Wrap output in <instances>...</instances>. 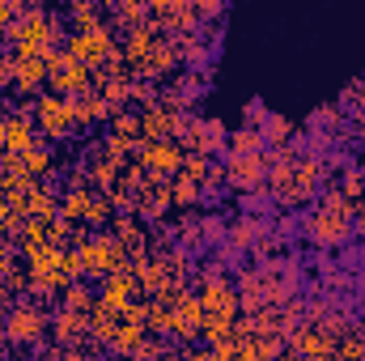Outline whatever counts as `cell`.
I'll list each match as a JSON object with an SVG mask.
<instances>
[{
  "label": "cell",
  "mask_w": 365,
  "mask_h": 361,
  "mask_svg": "<svg viewBox=\"0 0 365 361\" xmlns=\"http://www.w3.org/2000/svg\"><path fill=\"white\" fill-rule=\"evenodd\" d=\"M238 200H242V217H264L268 213V187H255V191H238Z\"/></svg>",
  "instance_id": "cell-34"
},
{
  "label": "cell",
  "mask_w": 365,
  "mask_h": 361,
  "mask_svg": "<svg viewBox=\"0 0 365 361\" xmlns=\"http://www.w3.org/2000/svg\"><path fill=\"white\" fill-rule=\"evenodd\" d=\"M204 200V187L191 179H182V175H175L170 179V208H195Z\"/></svg>",
  "instance_id": "cell-29"
},
{
  "label": "cell",
  "mask_w": 365,
  "mask_h": 361,
  "mask_svg": "<svg viewBox=\"0 0 365 361\" xmlns=\"http://www.w3.org/2000/svg\"><path fill=\"white\" fill-rule=\"evenodd\" d=\"M259 136H264V149H268V153H284V149L297 141V128H293L284 115H268L264 128H259Z\"/></svg>",
  "instance_id": "cell-20"
},
{
  "label": "cell",
  "mask_w": 365,
  "mask_h": 361,
  "mask_svg": "<svg viewBox=\"0 0 365 361\" xmlns=\"http://www.w3.org/2000/svg\"><path fill=\"white\" fill-rule=\"evenodd\" d=\"M60 361H90L86 349H60Z\"/></svg>",
  "instance_id": "cell-48"
},
{
  "label": "cell",
  "mask_w": 365,
  "mask_h": 361,
  "mask_svg": "<svg viewBox=\"0 0 365 361\" xmlns=\"http://www.w3.org/2000/svg\"><path fill=\"white\" fill-rule=\"evenodd\" d=\"M21 13H26V4H17V0H0V43L9 39V30L17 26Z\"/></svg>",
  "instance_id": "cell-39"
},
{
  "label": "cell",
  "mask_w": 365,
  "mask_h": 361,
  "mask_svg": "<svg viewBox=\"0 0 365 361\" xmlns=\"http://www.w3.org/2000/svg\"><path fill=\"white\" fill-rule=\"evenodd\" d=\"M26 208H30V217L60 221V191H56L51 183H34V191L26 195Z\"/></svg>",
  "instance_id": "cell-23"
},
{
  "label": "cell",
  "mask_w": 365,
  "mask_h": 361,
  "mask_svg": "<svg viewBox=\"0 0 365 361\" xmlns=\"http://www.w3.org/2000/svg\"><path fill=\"white\" fill-rule=\"evenodd\" d=\"M158 98H162V86H158V81H145V77L132 81V102H136V111L158 106Z\"/></svg>",
  "instance_id": "cell-33"
},
{
  "label": "cell",
  "mask_w": 365,
  "mask_h": 361,
  "mask_svg": "<svg viewBox=\"0 0 365 361\" xmlns=\"http://www.w3.org/2000/svg\"><path fill=\"white\" fill-rule=\"evenodd\" d=\"M195 298H200V306H204V315H221V319H238V289H234V280L225 276V280H212V285H204V289H195Z\"/></svg>",
  "instance_id": "cell-10"
},
{
  "label": "cell",
  "mask_w": 365,
  "mask_h": 361,
  "mask_svg": "<svg viewBox=\"0 0 365 361\" xmlns=\"http://www.w3.org/2000/svg\"><path fill=\"white\" fill-rule=\"evenodd\" d=\"M0 332H4V340H9V349L34 353V349L47 345V336H51V315H47V306H43L38 298H17V306L4 315Z\"/></svg>",
  "instance_id": "cell-1"
},
{
  "label": "cell",
  "mask_w": 365,
  "mask_h": 361,
  "mask_svg": "<svg viewBox=\"0 0 365 361\" xmlns=\"http://www.w3.org/2000/svg\"><path fill=\"white\" fill-rule=\"evenodd\" d=\"M175 47H179V64L182 68H195V73H204L208 60H212V51H217V43H212L204 30H195V34H187V39H175Z\"/></svg>",
  "instance_id": "cell-15"
},
{
  "label": "cell",
  "mask_w": 365,
  "mask_h": 361,
  "mask_svg": "<svg viewBox=\"0 0 365 361\" xmlns=\"http://www.w3.org/2000/svg\"><path fill=\"white\" fill-rule=\"evenodd\" d=\"M162 260V268H166V280H179V285H187L191 289V272H195V260L182 251V247H170L166 255H158Z\"/></svg>",
  "instance_id": "cell-27"
},
{
  "label": "cell",
  "mask_w": 365,
  "mask_h": 361,
  "mask_svg": "<svg viewBox=\"0 0 365 361\" xmlns=\"http://www.w3.org/2000/svg\"><path fill=\"white\" fill-rule=\"evenodd\" d=\"M251 153H268L259 128H234L225 136V158H251Z\"/></svg>",
  "instance_id": "cell-24"
},
{
  "label": "cell",
  "mask_w": 365,
  "mask_h": 361,
  "mask_svg": "<svg viewBox=\"0 0 365 361\" xmlns=\"http://www.w3.org/2000/svg\"><path fill=\"white\" fill-rule=\"evenodd\" d=\"M302 238L310 243V247H319V251H336V247H344V238L353 234V221H344V217H331V213H323V208H310L306 217H302Z\"/></svg>",
  "instance_id": "cell-4"
},
{
  "label": "cell",
  "mask_w": 365,
  "mask_h": 361,
  "mask_svg": "<svg viewBox=\"0 0 365 361\" xmlns=\"http://www.w3.org/2000/svg\"><path fill=\"white\" fill-rule=\"evenodd\" d=\"M357 171H361V175H365V153H361V162H357Z\"/></svg>",
  "instance_id": "cell-50"
},
{
  "label": "cell",
  "mask_w": 365,
  "mask_h": 361,
  "mask_svg": "<svg viewBox=\"0 0 365 361\" xmlns=\"http://www.w3.org/2000/svg\"><path fill=\"white\" fill-rule=\"evenodd\" d=\"M182 361H217V353L204 345V349H182Z\"/></svg>",
  "instance_id": "cell-45"
},
{
  "label": "cell",
  "mask_w": 365,
  "mask_h": 361,
  "mask_svg": "<svg viewBox=\"0 0 365 361\" xmlns=\"http://www.w3.org/2000/svg\"><path fill=\"white\" fill-rule=\"evenodd\" d=\"M110 221H115V208H110V200H106V195H93L90 213H86V230H90V234H98V230H106Z\"/></svg>",
  "instance_id": "cell-31"
},
{
  "label": "cell",
  "mask_w": 365,
  "mask_h": 361,
  "mask_svg": "<svg viewBox=\"0 0 365 361\" xmlns=\"http://www.w3.org/2000/svg\"><path fill=\"white\" fill-rule=\"evenodd\" d=\"M64 51L77 60V64H86V68H102L106 60H115L119 56V39H115V26L110 21H98L90 30H73L68 34V43H64Z\"/></svg>",
  "instance_id": "cell-3"
},
{
  "label": "cell",
  "mask_w": 365,
  "mask_h": 361,
  "mask_svg": "<svg viewBox=\"0 0 365 361\" xmlns=\"http://www.w3.org/2000/svg\"><path fill=\"white\" fill-rule=\"evenodd\" d=\"M225 183L234 191H255L268 183V153H251V158H225Z\"/></svg>",
  "instance_id": "cell-8"
},
{
  "label": "cell",
  "mask_w": 365,
  "mask_h": 361,
  "mask_svg": "<svg viewBox=\"0 0 365 361\" xmlns=\"http://www.w3.org/2000/svg\"><path fill=\"white\" fill-rule=\"evenodd\" d=\"M93 195L98 191H60V221H68V225H86V213H90Z\"/></svg>",
  "instance_id": "cell-25"
},
{
  "label": "cell",
  "mask_w": 365,
  "mask_h": 361,
  "mask_svg": "<svg viewBox=\"0 0 365 361\" xmlns=\"http://www.w3.org/2000/svg\"><path fill=\"white\" fill-rule=\"evenodd\" d=\"M268 234H272V225H268L264 217H238L234 225H225L221 247H225L230 255H251V251H255Z\"/></svg>",
  "instance_id": "cell-7"
},
{
  "label": "cell",
  "mask_w": 365,
  "mask_h": 361,
  "mask_svg": "<svg viewBox=\"0 0 365 361\" xmlns=\"http://www.w3.org/2000/svg\"><path fill=\"white\" fill-rule=\"evenodd\" d=\"M175 123H179V115H166L162 106L140 111V136L145 141H175Z\"/></svg>",
  "instance_id": "cell-22"
},
{
  "label": "cell",
  "mask_w": 365,
  "mask_h": 361,
  "mask_svg": "<svg viewBox=\"0 0 365 361\" xmlns=\"http://www.w3.org/2000/svg\"><path fill=\"white\" fill-rule=\"evenodd\" d=\"M81 111H86V123H110V106L98 98V93H81Z\"/></svg>",
  "instance_id": "cell-35"
},
{
  "label": "cell",
  "mask_w": 365,
  "mask_h": 361,
  "mask_svg": "<svg viewBox=\"0 0 365 361\" xmlns=\"http://www.w3.org/2000/svg\"><path fill=\"white\" fill-rule=\"evenodd\" d=\"M128 272H132V280H136V293L149 302V298H158V289L166 285V268H162V260L153 255V251H136L132 260H128Z\"/></svg>",
  "instance_id": "cell-9"
},
{
  "label": "cell",
  "mask_w": 365,
  "mask_h": 361,
  "mask_svg": "<svg viewBox=\"0 0 365 361\" xmlns=\"http://www.w3.org/2000/svg\"><path fill=\"white\" fill-rule=\"evenodd\" d=\"M353 225L361 230V238H365V195L357 200V204H353Z\"/></svg>",
  "instance_id": "cell-46"
},
{
  "label": "cell",
  "mask_w": 365,
  "mask_h": 361,
  "mask_svg": "<svg viewBox=\"0 0 365 361\" xmlns=\"http://www.w3.org/2000/svg\"><path fill=\"white\" fill-rule=\"evenodd\" d=\"M175 319H179V323H191V327H200L204 306H200V298H195V293H182V302L175 306Z\"/></svg>",
  "instance_id": "cell-36"
},
{
  "label": "cell",
  "mask_w": 365,
  "mask_h": 361,
  "mask_svg": "<svg viewBox=\"0 0 365 361\" xmlns=\"http://www.w3.org/2000/svg\"><path fill=\"white\" fill-rule=\"evenodd\" d=\"M182 145L179 141H145L136 153H132V162L149 175V179H175L182 171Z\"/></svg>",
  "instance_id": "cell-5"
},
{
  "label": "cell",
  "mask_w": 365,
  "mask_h": 361,
  "mask_svg": "<svg viewBox=\"0 0 365 361\" xmlns=\"http://www.w3.org/2000/svg\"><path fill=\"white\" fill-rule=\"evenodd\" d=\"M110 234L128 247V260L136 255V251H149V225L140 221V217H123V213H115V221H110Z\"/></svg>",
  "instance_id": "cell-16"
},
{
  "label": "cell",
  "mask_w": 365,
  "mask_h": 361,
  "mask_svg": "<svg viewBox=\"0 0 365 361\" xmlns=\"http://www.w3.org/2000/svg\"><path fill=\"white\" fill-rule=\"evenodd\" d=\"M331 345H336V340H331L323 327H314V323L297 327V332L284 340V349H289V353H297L302 361H319L323 353H331Z\"/></svg>",
  "instance_id": "cell-12"
},
{
  "label": "cell",
  "mask_w": 365,
  "mask_h": 361,
  "mask_svg": "<svg viewBox=\"0 0 365 361\" xmlns=\"http://www.w3.org/2000/svg\"><path fill=\"white\" fill-rule=\"evenodd\" d=\"M179 68H182L179 64V47H175L170 39H158L153 51H149V60L140 64V77H145V81H170Z\"/></svg>",
  "instance_id": "cell-11"
},
{
  "label": "cell",
  "mask_w": 365,
  "mask_h": 361,
  "mask_svg": "<svg viewBox=\"0 0 365 361\" xmlns=\"http://www.w3.org/2000/svg\"><path fill=\"white\" fill-rule=\"evenodd\" d=\"M115 332H119V315H115V310H106V306L98 302L90 315H86V340H93V345H102V349H106V345L115 340Z\"/></svg>",
  "instance_id": "cell-18"
},
{
  "label": "cell",
  "mask_w": 365,
  "mask_h": 361,
  "mask_svg": "<svg viewBox=\"0 0 365 361\" xmlns=\"http://www.w3.org/2000/svg\"><path fill=\"white\" fill-rule=\"evenodd\" d=\"M158 361H182V349L179 345H170V340H166V349H162V357Z\"/></svg>",
  "instance_id": "cell-47"
},
{
  "label": "cell",
  "mask_w": 365,
  "mask_h": 361,
  "mask_svg": "<svg viewBox=\"0 0 365 361\" xmlns=\"http://www.w3.org/2000/svg\"><path fill=\"white\" fill-rule=\"evenodd\" d=\"M106 136H110V141H119L128 153H136V149L145 145V136H140V111H123V115H115Z\"/></svg>",
  "instance_id": "cell-19"
},
{
  "label": "cell",
  "mask_w": 365,
  "mask_h": 361,
  "mask_svg": "<svg viewBox=\"0 0 365 361\" xmlns=\"http://www.w3.org/2000/svg\"><path fill=\"white\" fill-rule=\"evenodd\" d=\"M102 361H110V357H102Z\"/></svg>",
  "instance_id": "cell-51"
},
{
  "label": "cell",
  "mask_w": 365,
  "mask_h": 361,
  "mask_svg": "<svg viewBox=\"0 0 365 361\" xmlns=\"http://www.w3.org/2000/svg\"><path fill=\"white\" fill-rule=\"evenodd\" d=\"M106 21L115 26V34H128V30H136V26L149 21V4H140V0H119V4H110V17H106Z\"/></svg>",
  "instance_id": "cell-21"
},
{
  "label": "cell",
  "mask_w": 365,
  "mask_h": 361,
  "mask_svg": "<svg viewBox=\"0 0 365 361\" xmlns=\"http://www.w3.org/2000/svg\"><path fill=\"white\" fill-rule=\"evenodd\" d=\"M93 306H98V289H90V285H68L64 289V298H60V306L56 310H73V315H90Z\"/></svg>",
  "instance_id": "cell-28"
},
{
  "label": "cell",
  "mask_w": 365,
  "mask_h": 361,
  "mask_svg": "<svg viewBox=\"0 0 365 361\" xmlns=\"http://www.w3.org/2000/svg\"><path fill=\"white\" fill-rule=\"evenodd\" d=\"M195 13H200V21H212V17L221 21V17H225V4H221V0H200Z\"/></svg>",
  "instance_id": "cell-44"
},
{
  "label": "cell",
  "mask_w": 365,
  "mask_h": 361,
  "mask_svg": "<svg viewBox=\"0 0 365 361\" xmlns=\"http://www.w3.org/2000/svg\"><path fill=\"white\" fill-rule=\"evenodd\" d=\"M225 136H230V128H225L221 119H212V115H195L191 128L179 136V145H182V153L217 158V153H225Z\"/></svg>",
  "instance_id": "cell-6"
},
{
  "label": "cell",
  "mask_w": 365,
  "mask_h": 361,
  "mask_svg": "<svg viewBox=\"0 0 365 361\" xmlns=\"http://www.w3.org/2000/svg\"><path fill=\"white\" fill-rule=\"evenodd\" d=\"M162 349H166V336H153V332H149V336L140 340V349L132 353V361H158L162 357Z\"/></svg>",
  "instance_id": "cell-41"
},
{
  "label": "cell",
  "mask_w": 365,
  "mask_h": 361,
  "mask_svg": "<svg viewBox=\"0 0 365 361\" xmlns=\"http://www.w3.org/2000/svg\"><path fill=\"white\" fill-rule=\"evenodd\" d=\"M149 332H153V336H166V332H170V310L158 306V302H149Z\"/></svg>",
  "instance_id": "cell-42"
},
{
  "label": "cell",
  "mask_w": 365,
  "mask_h": 361,
  "mask_svg": "<svg viewBox=\"0 0 365 361\" xmlns=\"http://www.w3.org/2000/svg\"><path fill=\"white\" fill-rule=\"evenodd\" d=\"M34 145H38V128H34V119H26V115H9V136H4V153L21 158V153H30Z\"/></svg>",
  "instance_id": "cell-17"
},
{
  "label": "cell",
  "mask_w": 365,
  "mask_h": 361,
  "mask_svg": "<svg viewBox=\"0 0 365 361\" xmlns=\"http://www.w3.org/2000/svg\"><path fill=\"white\" fill-rule=\"evenodd\" d=\"M119 323H132V327H149V302H128L123 310H119Z\"/></svg>",
  "instance_id": "cell-38"
},
{
  "label": "cell",
  "mask_w": 365,
  "mask_h": 361,
  "mask_svg": "<svg viewBox=\"0 0 365 361\" xmlns=\"http://www.w3.org/2000/svg\"><path fill=\"white\" fill-rule=\"evenodd\" d=\"M51 345H60V349H81V345H86V315L51 310Z\"/></svg>",
  "instance_id": "cell-14"
},
{
  "label": "cell",
  "mask_w": 365,
  "mask_h": 361,
  "mask_svg": "<svg viewBox=\"0 0 365 361\" xmlns=\"http://www.w3.org/2000/svg\"><path fill=\"white\" fill-rule=\"evenodd\" d=\"M145 179H149V175H145L136 162H128V166L119 171V187H128V191H140V187H145Z\"/></svg>",
  "instance_id": "cell-43"
},
{
  "label": "cell",
  "mask_w": 365,
  "mask_h": 361,
  "mask_svg": "<svg viewBox=\"0 0 365 361\" xmlns=\"http://www.w3.org/2000/svg\"><path fill=\"white\" fill-rule=\"evenodd\" d=\"M336 187H340V191H344V195L357 204V200L365 195V175L357 171V166H353V171H344V175H340V183H336Z\"/></svg>",
  "instance_id": "cell-37"
},
{
  "label": "cell",
  "mask_w": 365,
  "mask_h": 361,
  "mask_svg": "<svg viewBox=\"0 0 365 361\" xmlns=\"http://www.w3.org/2000/svg\"><path fill=\"white\" fill-rule=\"evenodd\" d=\"M77 255H81V272H86V280H98V285H102L110 272L128 268V247H123L110 230L90 234V238L77 247Z\"/></svg>",
  "instance_id": "cell-2"
},
{
  "label": "cell",
  "mask_w": 365,
  "mask_h": 361,
  "mask_svg": "<svg viewBox=\"0 0 365 361\" xmlns=\"http://www.w3.org/2000/svg\"><path fill=\"white\" fill-rule=\"evenodd\" d=\"M149 336V327H132V323H119V332H115V340L106 345V353L110 357H128L132 361V353L140 349V340Z\"/></svg>",
  "instance_id": "cell-26"
},
{
  "label": "cell",
  "mask_w": 365,
  "mask_h": 361,
  "mask_svg": "<svg viewBox=\"0 0 365 361\" xmlns=\"http://www.w3.org/2000/svg\"><path fill=\"white\" fill-rule=\"evenodd\" d=\"M98 302L106 306V310H123L128 302H136V280H132V272L123 268V272H110L102 285H98Z\"/></svg>",
  "instance_id": "cell-13"
},
{
  "label": "cell",
  "mask_w": 365,
  "mask_h": 361,
  "mask_svg": "<svg viewBox=\"0 0 365 361\" xmlns=\"http://www.w3.org/2000/svg\"><path fill=\"white\" fill-rule=\"evenodd\" d=\"M212 166H217V158H200V153H187V158H182V171H179V175L204 187V179H208V171H212Z\"/></svg>",
  "instance_id": "cell-32"
},
{
  "label": "cell",
  "mask_w": 365,
  "mask_h": 361,
  "mask_svg": "<svg viewBox=\"0 0 365 361\" xmlns=\"http://www.w3.org/2000/svg\"><path fill=\"white\" fill-rule=\"evenodd\" d=\"M86 175H90V187L98 195H106L110 187H119V171L110 162H86Z\"/></svg>",
  "instance_id": "cell-30"
},
{
  "label": "cell",
  "mask_w": 365,
  "mask_h": 361,
  "mask_svg": "<svg viewBox=\"0 0 365 361\" xmlns=\"http://www.w3.org/2000/svg\"><path fill=\"white\" fill-rule=\"evenodd\" d=\"M4 136H9V111H0V149H4Z\"/></svg>",
  "instance_id": "cell-49"
},
{
  "label": "cell",
  "mask_w": 365,
  "mask_h": 361,
  "mask_svg": "<svg viewBox=\"0 0 365 361\" xmlns=\"http://www.w3.org/2000/svg\"><path fill=\"white\" fill-rule=\"evenodd\" d=\"M272 111L259 102V98H251V102H242V128H264V119H268Z\"/></svg>",
  "instance_id": "cell-40"
}]
</instances>
